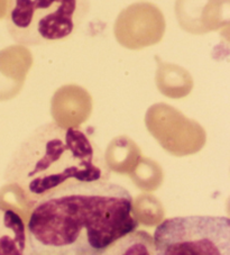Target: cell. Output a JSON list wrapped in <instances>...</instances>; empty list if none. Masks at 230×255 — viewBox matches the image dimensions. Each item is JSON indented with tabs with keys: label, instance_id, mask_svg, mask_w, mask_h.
Masks as SVG:
<instances>
[{
	"label": "cell",
	"instance_id": "obj_1",
	"mask_svg": "<svg viewBox=\"0 0 230 255\" xmlns=\"http://www.w3.org/2000/svg\"><path fill=\"white\" fill-rule=\"evenodd\" d=\"M32 207L27 254H107L139 226L130 192L110 180L62 188Z\"/></svg>",
	"mask_w": 230,
	"mask_h": 255
},
{
	"label": "cell",
	"instance_id": "obj_2",
	"mask_svg": "<svg viewBox=\"0 0 230 255\" xmlns=\"http://www.w3.org/2000/svg\"><path fill=\"white\" fill-rule=\"evenodd\" d=\"M105 153L80 127L46 123L19 144L6 166L8 186L23 193L30 206L62 188L109 181Z\"/></svg>",
	"mask_w": 230,
	"mask_h": 255
},
{
	"label": "cell",
	"instance_id": "obj_3",
	"mask_svg": "<svg viewBox=\"0 0 230 255\" xmlns=\"http://www.w3.org/2000/svg\"><path fill=\"white\" fill-rule=\"evenodd\" d=\"M90 8V0H8L7 30L21 46L48 45L72 36Z\"/></svg>",
	"mask_w": 230,
	"mask_h": 255
},
{
	"label": "cell",
	"instance_id": "obj_4",
	"mask_svg": "<svg viewBox=\"0 0 230 255\" xmlns=\"http://www.w3.org/2000/svg\"><path fill=\"white\" fill-rule=\"evenodd\" d=\"M156 255H229L230 219L180 216L158 224L153 235Z\"/></svg>",
	"mask_w": 230,
	"mask_h": 255
},
{
	"label": "cell",
	"instance_id": "obj_5",
	"mask_svg": "<svg viewBox=\"0 0 230 255\" xmlns=\"http://www.w3.org/2000/svg\"><path fill=\"white\" fill-rule=\"evenodd\" d=\"M161 14L152 3L141 2L130 6L120 15L117 24V34L121 43L139 44V35L143 42L153 43L147 35L161 34V29L148 28V26H160Z\"/></svg>",
	"mask_w": 230,
	"mask_h": 255
},
{
	"label": "cell",
	"instance_id": "obj_6",
	"mask_svg": "<svg viewBox=\"0 0 230 255\" xmlns=\"http://www.w3.org/2000/svg\"><path fill=\"white\" fill-rule=\"evenodd\" d=\"M27 253V232L23 218L0 204V255Z\"/></svg>",
	"mask_w": 230,
	"mask_h": 255
},
{
	"label": "cell",
	"instance_id": "obj_7",
	"mask_svg": "<svg viewBox=\"0 0 230 255\" xmlns=\"http://www.w3.org/2000/svg\"><path fill=\"white\" fill-rule=\"evenodd\" d=\"M107 254H156L153 236L145 231H134L115 243Z\"/></svg>",
	"mask_w": 230,
	"mask_h": 255
},
{
	"label": "cell",
	"instance_id": "obj_8",
	"mask_svg": "<svg viewBox=\"0 0 230 255\" xmlns=\"http://www.w3.org/2000/svg\"><path fill=\"white\" fill-rule=\"evenodd\" d=\"M7 5H8V0H0V8H1V10L5 12V15L7 11Z\"/></svg>",
	"mask_w": 230,
	"mask_h": 255
}]
</instances>
